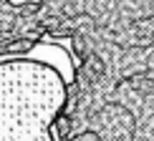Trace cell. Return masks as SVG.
<instances>
[{"label":"cell","mask_w":154,"mask_h":141,"mask_svg":"<svg viewBox=\"0 0 154 141\" xmlns=\"http://www.w3.org/2000/svg\"><path fill=\"white\" fill-rule=\"evenodd\" d=\"M68 81L38 58L0 61V141H53Z\"/></svg>","instance_id":"6da1fadb"}]
</instances>
